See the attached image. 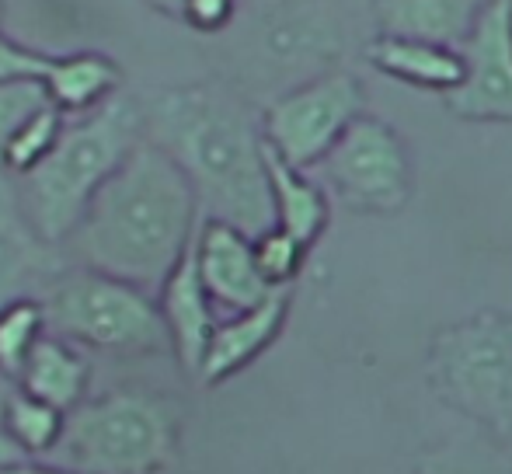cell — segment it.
Instances as JSON below:
<instances>
[{
    "label": "cell",
    "mask_w": 512,
    "mask_h": 474,
    "mask_svg": "<svg viewBox=\"0 0 512 474\" xmlns=\"http://www.w3.org/2000/svg\"><path fill=\"white\" fill-rule=\"evenodd\" d=\"M415 474H512V447L495 436H460L418 454Z\"/></svg>",
    "instance_id": "cell-19"
},
{
    "label": "cell",
    "mask_w": 512,
    "mask_h": 474,
    "mask_svg": "<svg viewBox=\"0 0 512 474\" xmlns=\"http://www.w3.org/2000/svg\"><path fill=\"white\" fill-rule=\"evenodd\" d=\"M21 461H28V454L21 450V443L14 440L11 433H7L4 422H0V471L14 468V464H21Z\"/></svg>",
    "instance_id": "cell-27"
},
{
    "label": "cell",
    "mask_w": 512,
    "mask_h": 474,
    "mask_svg": "<svg viewBox=\"0 0 512 474\" xmlns=\"http://www.w3.org/2000/svg\"><path fill=\"white\" fill-rule=\"evenodd\" d=\"M359 116H366L363 84L335 70L276 98L262 116V133L283 161L310 171L335 150Z\"/></svg>",
    "instance_id": "cell-8"
},
{
    "label": "cell",
    "mask_w": 512,
    "mask_h": 474,
    "mask_svg": "<svg viewBox=\"0 0 512 474\" xmlns=\"http://www.w3.org/2000/svg\"><path fill=\"white\" fill-rule=\"evenodd\" d=\"M46 318L56 335L105 353H175L164 314L150 293L91 265L56 279L46 300Z\"/></svg>",
    "instance_id": "cell-6"
},
{
    "label": "cell",
    "mask_w": 512,
    "mask_h": 474,
    "mask_svg": "<svg viewBox=\"0 0 512 474\" xmlns=\"http://www.w3.org/2000/svg\"><path fill=\"white\" fill-rule=\"evenodd\" d=\"M255 255H258V269L269 279L276 290H290V283L300 276L307 258V244L297 241L290 231L283 227H269L255 237Z\"/></svg>",
    "instance_id": "cell-23"
},
{
    "label": "cell",
    "mask_w": 512,
    "mask_h": 474,
    "mask_svg": "<svg viewBox=\"0 0 512 474\" xmlns=\"http://www.w3.org/2000/svg\"><path fill=\"white\" fill-rule=\"evenodd\" d=\"M122 74L108 56L81 53L56 56V67L49 74V95L63 112H91L105 105V98L119 88Z\"/></svg>",
    "instance_id": "cell-18"
},
{
    "label": "cell",
    "mask_w": 512,
    "mask_h": 474,
    "mask_svg": "<svg viewBox=\"0 0 512 474\" xmlns=\"http://www.w3.org/2000/svg\"><path fill=\"white\" fill-rule=\"evenodd\" d=\"M324 182L356 213L391 217L401 213L415 189L408 143L391 122L359 116L321 164Z\"/></svg>",
    "instance_id": "cell-7"
},
{
    "label": "cell",
    "mask_w": 512,
    "mask_h": 474,
    "mask_svg": "<svg viewBox=\"0 0 512 474\" xmlns=\"http://www.w3.org/2000/svg\"><path fill=\"white\" fill-rule=\"evenodd\" d=\"M199 210L189 175L147 136L98 189L74 237L91 269L161 293L203 227Z\"/></svg>",
    "instance_id": "cell-1"
},
{
    "label": "cell",
    "mask_w": 512,
    "mask_h": 474,
    "mask_svg": "<svg viewBox=\"0 0 512 474\" xmlns=\"http://www.w3.org/2000/svg\"><path fill=\"white\" fill-rule=\"evenodd\" d=\"M154 11L161 14H171V18H185V7H189V0H147Z\"/></svg>",
    "instance_id": "cell-29"
},
{
    "label": "cell",
    "mask_w": 512,
    "mask_h": 474,
    "mask_svg": "<svg viewBox=\"0 0 512 474\" xmlns=\"http://www.w3.org/2000/svg\"><path fill=\"white\" fill-rule=\"evenodd\" d=\"M53 95H49L46 81H7L0 84V154L14 140L18 129H25L28 122L39 116L42 109H49Z\"/></svg>",
    "instance_id": "cell-24"
},
{
    "label": "cell",
    "mask_w": 512,
    "mask_h": 474,
    "mask_svg": "<svg viewBox=\"0 0 512 474\" xmlns=\"http://www.w3.org/2000/svg\"><path fill=\"white\" fill-rule=\"evenodd\" d=\"M60 133H63V109L60 105H49V109H42L25 129L14 133V140L7 143L4 154H0V164H4L7 171L28 175V171H32L35 164H39L42 157L56 147Z\"/></svg>",
    "instance_id": "cell-22"
},
{
    "label": "cell",
    "mask_w": 512,
    "mask_h": 474,
    "mask_svg": "<svg viewBox=\"0 0 512 474\" xmlns=\"http://www.w3.org/2000/svg\"><path fill=\"white\" fill-rule=\"evenodd\" d=\"M21 391L35 394V398L49 401V405L74 412L84 405V391H88V363L84 356L70 346L63 335H42L39 346L32 349L25 370L18 377Z\"/></svg>",
    "instance_id": "cell-17"
},
{
    "label": "cell",
    "mask_w": 512,
    "mask_h": 474,
    "mask_svg": "<svg viewBox=\"0 0 512 474\" xmlns=\"http://www.w3.org/2000/svg\"><path fill=\"white\" fill-rule=\"evenodd\" d=\"M67 415L63 408L49 405V401L35 398L28 391H14L4 401V429L21 443L28 457L49 454L63 443V429H67Z\"/></svg>",
    "instance_id": "cell-20"
},
{
    "label": "cell",
    "mask_w": 512,
    "mask_h": 474,
    "mask_svg": "<svg viewBox=\"0 0 512 474\" xmlns=\"http://www.w3.org/2000/svg\"><path fill=\"white\" fill-rule=\"evenodd\" d=\"M286 318H290V290H276L269 300H262L251 311L230 314L227 321H220L213 339H209L199 380L206 387H216L234 377V373H241L244 366H251L279 339V332L286 328Z\"/></svg>",
    "instance_id": "cell-12"
},
{
    "label": "cell",
    "mask_w": 512,
    "mask_h": 474,
    "mask_svg": "<svg viewBox=\"0 0 512 474\" xmlns=\"http://www.w3.org/2000/svg\"><path fill=\"white\" fill-rule=\"evenodd\" d=\"M370 60L380 74L408 84L418 91H439L450 95L464 81V56L453 46L425 39H405V35H384L380 32L370 46Z\"/></svg>",
    "instance_id": "cell-15"
},
{
    "label": "cell",
    "mask_w": 512,
    "mask_h": 474,
    "mask_svg": "<svg viewBox=\"0 0 512 474\" xmlns=\"http://www.w3.org/2000/svg\"><path fill=\"white\" fill-rule=\"evenodd\" d=\"M46 325V304H39L32 297H18L0 307V377H21Z\"/></svg>",
    "instance_id": "cell-21"
},
{
    "label": "cell",
    "mask_w": 512,
    "mask_h": 474,
    "mask_svg": "<svg viewBox=\"0 0 512 474\" xmlns=\"http://www.w3.org/2000/svg\"><path fill=\"white\" fill-rule=\"evenodd\" d=\"M199 237V234H196ZM157 307L164 314V325L171 332V346H175V359L182 363L185 373L199 377L203 359L209 349V339L216 332V314H213V297H209L203 272H199V255L196 241L189 244V251L182 255V262L175 265V272L168 276V283L157 293Z\"/></svg>",
    "instance_id": "cell-11"
},
{
    "label": "cell",
    "mask_w": 512,
    "mask_h": 474,
    "mask_svg": "<svg viewBox=\"0 0 512 474\" xmlns=\"http://www.w3.org/2000/svg\"><path fill=\"white\" fill-rule=\"evenodd\" d=\"M53 272L49 241L28 220L25 203L0 178V307L25 297V286Z\"/></svg>",
    "instance_id": "cell-13"
},
{
    "label": "cell",
    "mask_w": 512,
    "mask_h": 474,
    "mask_svg": "<svg viewBox=\"0 0 512 474\" xmlns=\"http://www.w3.org/2000/svg\"><path fill=\"white\" fill-rule=\"evenodd\" d=\"M464 81L446 109L467 122H512V0H492L460 46Z\"/></svg>",
    "instance_id": "cell-9"
},
{
    "label": "cell",
    "mask_w": 512,
    "mask_h": 474,
    "mask_svg": "<svg viewBox=\"0 0 512 474\" xmlns=\"http://www.w3.org/2000/svg\"><path fill=\"white\" fill-rule=\"evenodd\" d=\"M143 140L147 116L126 98H112L63 129L56 147L21 175V203L35 231L49 244L74 237L98 189Z\"/></svg>",
    "instance_id": "cell-3"
},
{
    "label": "cell",
    "mask_w": 512,
    "mask_h": 474,
    "mask_svg": "<svg viewBox=\"0 0 512 474\" xmlns=\"http://www.w3.org/2000/svg\"><path fill=\"white\" fill-rule=\"evenodd\" d=\"M147 136L189 175L209 220H227L251 237L276 227L265 133L227 88H171L150 105Z\"/></svg>",
    "instance_id": "cell-2"
},
{
    "label": "cell",
    "mask_w": 512,
    "mask_h": 474,
    "mask_svg": "<svg viewBox=\"0 0 512 474\" xmlns=\"http://www.w3.org/2000/svg\"><path fill=\"white\" fill-rule=\"evenodd\" d=\"M182 436V408L154 391H112L67 415L63 454L81 474H157Z\"/></svg>",
    "instance_id": "cell-4"
},
{
    "label": "cell",
    "mask_w": 512,
    "mask_h": 474,
    "mask_svg": "<svg viewBox=\"0 0 512 474\" xmlns=\"http://www.w3.org/2000/svg\"><path fill=\"white\" fill-rule=\"evenodd\" d=\"M234 11H237V0H189L182 21H189L199 32H220L234 18Z\"/></svg>",
    "instance_id": "cell-26"
},
{
    "label": "cell",
    "mask_w": 512,
    "mask_h": 474,
    "mask_svg": "<svg viewBox=\"0 0 512 474\" xmlns=\"http://www.w3.org/2000/svg\"><path fill=\"white\" fill-rule=\"evenodd\" d=\"M265 168H269L272 185V206H276V227L290 231L307 248L324 234L331 220V203L321 182L307 175L304 168H293L290 161L276 154L265 143Z\"/></svg>",
    "instance_id": "cell-16"
},
{
    "label": "cell",
    "mask_w": 512,
    "mask_h": 474,
    "mask_svg": "<svg viewBox=\"0 0 512 474\" xmlns=\"http://www.w3.org/2000/svg\"><path fill=\"white\" fill-rule=\"evenodd\" d=\"M425 373L446 408L512 440V314L481 311L432 335Z\"/></svg>",
    "instance_id": "cell-5"
},
{
    "label": "cell",
    "mask_w": 512,
    "mask_h": 474,
    "mask_svg": "<svg viewBox=\"0 0 512 474\" xmlns=\"http://www.w3.org/2000/svg\"><path fill=\"white\" fill-rule=\"evenodd\" d=\"M196 255L209 297L223 311H251L276 293V286L258 269L255 237L227 220H203L196 237Z\"/></svg>",
    "instance_id": "cell-10"
},
{
    "label": "cell",
    "mask_w": 512,
    "mask_h": 474,
    "mask_svg": "<svg viewBox=\"0 0 512 474\" xmlns=\"http://www.w3.org/2000/svg\"><path fill=\"white\" fill-rule=\"evenodd\" d=\"M492 0H377V21L384 35L425 39L460 49Z\"/></svg>",
    "instance_id": "cell-14"
},
{
    "label": "cell",
    "mask_w": 512,
    "mask_h": 474,
    "mask_svg": "<svg viewBox=\"0 0 512 474\" xmlns=\"http://www.w3.org/2000/svg\"><path fill=\"white\" fill-rule=\"evenodd\" d=\"M56 67V56H42L32 49H21L14 42L0 39V84L7 81H49Z\"/></svg>",
    "instance_id": "cell-25"
},
{
    "label": "cell",
    "mask_w": 512,
    "mask_h": 474,
    "mask_svg": "<svg viewBox=\"0 0 512 474\" xmlns=\"http://www.w3.org/2000/svg\"><path fill=\"white\" fill-rule=\"evenodd\" d=\"M0 474H81L74 468H49V464H35V461H21L14 468H4Z\"/></svg>",
    "instance_id": "cell-28"
}]
</instances>
